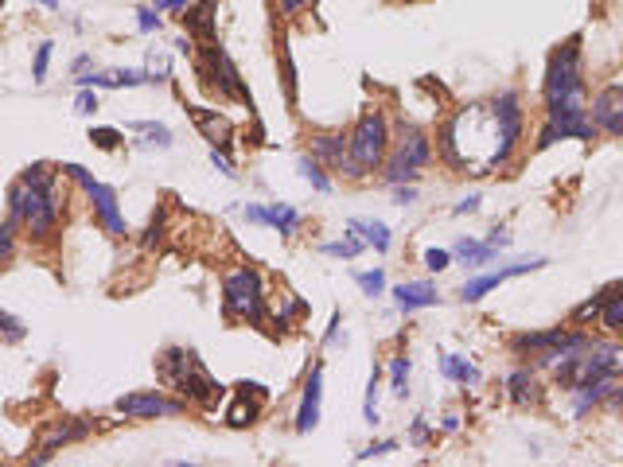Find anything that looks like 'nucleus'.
Returning a JSON list of instances; mask_svg holds the SVG:
<instances>
[{
  "label": "nucleus",
  "mask_w": 623,
  "mask_h": 467,
  "mask_svg": "<svg viewBox=\"0 0 623 467\" xmlns=\"http://www.w3.org/2000/svg\"><path fill=\"white\" fill-rule=\"evenodd\" d=\"M156 366H160V374H164V382H168L176 394H184L187 402H195V405H203V409H211L214 402L222 397V386L211 378V374L203 370V362H199L191 350L184 347H172V350H164L160 358H156Z\"/></svg>",
  "instance_id": "f257e3e1"
},
{
  "label": "nucleus",
  "mask_w": 623,
  "mask_h": 467,
  "mask_svg": "<svg viewBox=\"0 0 623 467\" xmlns=\"http://www.w3.org/2000/svg\"><path fill=\"white\" fill-rule=\"evenodd\" d=\"M585 102V66H580V36L565 39L545 66V110Z\"/></svg>",
  "instance_id": "f03ea898"
},
{
  "label": "nucleus",
  "mask_w": 623,
  "mask_h": 467,
  "mask_svg": "<svg viewBox=\"0 0 623 467\" xmlns=\"http://www.w3.org/2000/svg\"><path fill=\"white\" fill-rule=\"evenodd\" d=\"M386 148H389V129H386V117L378 110L362 113L359 125H355L351 140H347V175H367L374 172L382 160H386Z\"/></svg>",
  "instance_id": "7ed1b4c3"
},
{
  "label": "nucleus",
  "mask_w": 623,
  "mask_h": 467,
  "mask_svg": "<svg viewBox=\"0 0 623 467\" xmlns=\"http://www.w3.org/2000/svg\"><path fill=\"white\" fill-rule=\"evenodd\" d=\"M8 214H12L28 234L47 238V234L55 230V222H59V195H55V187L51 191H36V187H28V183L20 179L12 191H8Z\"/></svg>",
  "instance_id": "20e7f679"
},
{
  "label": "nucleus",
  "mask_w": 623,
  "mask_h": 467,
  "mask_svg": "<svg viewBox=\"0 0 623 467\" xmlns=\"http://www.w3.org/2000/svg\"><path fill=\"white\" fill-rule=\"evenodd\" d=\"M222 312H226V320L242 323L265 320V288L257 269H234L222 277Z\"/></svg>",
  "instance_id": "39448f33"
},
{
  "label": "nucleus",
  "mask_w": 623,
  "mask_h": 467,
  "mask_svg": "<svg viewBox=\"0 0 623 467\" xmlns=\"http://www.w3.org/2000/svg\"><path fill=\"white\" fill-rule=\"evenodd\" d=\"M433 160V148H429V137L417 129V125H402V137H397L394 160L386 168V183H409L417 179V172Z\"/></svg>",
  "instance_id": "423d86ee"
},
{
  "label": "nucleus",
  "mask_w": 623,
  "mask_h": 467,
  "mask_svg": "<svg viewBox=\"0 0 623 467\" xmlns=\"http://www.w3.org/2000/svg\"><path fill=\"white\" fill-rule=\"evenodd\" d=\"M63 172L70 175L74 183H82V187H86L90 203H94L98 222H102V226L110 230L113 238H121V234H125V219H121V206H117V191H113V187H105V183H98L94 175H90L86 168H82V164H63Z\"/></svg>",
  "instance_id": "0eeeda50"
},
{
  "label": "nucleus",
  "mask_w": 623,
  "mask_h": 467,
  "mask_svg": "<svg viewBox=\"0 0 623 467\" xmlns=\"http://www.w3.org/2000/svg\"><path fill=\"white\" fill-rule=\"evenodd\" d=\"M117 409L121 416H132V421H148V416H179L184 413V402H176V397H164L160 389H145V394H125L117 397Z\"/></svg>",
  "instance_id": "6e6552de"
},
{
  "label": "nucleus",
  "mask_w": 623,
  "mask_h": 467,
  "mask_svg": "<svg viewBox=\"0 0 623 467\" xmlns=\"http://www.w3.org/2000/svg\"><path fill=\"white\" fill-rule=\"evenodd\" d=\"M596 137V125L592 117L585 113H565V117H545V129L542 137H538V152H545L550 145H557V140H592Z\"/></svg>",
  "instance_id": "1a4fd4ad"
},
{
  "label": "nucleus",
  "mask_w": 623,
  "mask_h": 467,
  "mask_svg": "<svg viewBox=\"0 0 623 467\" xmlns=\"http://www.w3.org/2000/svg\"><path fill=\"white\" fill-rule=\"evenodd\" d=\"M588 117H592V125L600 132H608V137H623V78L608 82V86L592 98Z\"/></svg>",
  "instance_id": "9d476101"
},
{
  "label": "nucleus",
  "mask_w": 623,
  "mask_h": 467,
  "mask_svg": "<svg viewBox=\"0 0 623 467\" xmlns=\"http://www.w3.org/2000/svg\"><path fill=\"white\" fill-rule=\"evenodd\" d=\"M495 113H498V140H503V164L514 156V148H518L522 140V102L514 90H503V94L495 98Z\"/></svg>",
  "instance_id": "9b49d317"
},
{
  "label": "nucleus",
  "mask_w": 623,
  "mask_h": 467,
  "mask_svg": "<svg viewBox=\"0 0 623 467\" xmlns=\"http://www.w3.org/2000/svg\"><path fill=\"white\" fill-rule=\"evenodd\" d=\"M206 55H211V66H214V78H219V90L226 98H238V102H246L249 110H253V94L246 90L242 74H238V66L230 63V55L222 51L219 43H206Z\"/></svg>",
  "instance_id": "f8f14e48"
},
{
  "label": "nucleus",
  "mask_w": 623,
  "mask_h": 467,
  "mask_svg": "<svg viewBox=\"0 0 623 467\" xmlns=\"http://www.w3.org/2000/svg\"><path fill=\"white\" fill-rule=\"evenodd\" d=\"M545 265V257H534V261H514V265H506V269H498V273H487V277H476V280H468L464 285L460 296L464 300H483L491 288H498L503 280H511V277H522V273H530V269H542Z\"/></svg>",
  "instance_id": "ddd939ff"
},
{
  "label": "nucleus",
  "mask_w": 623,
  "mask_h": 467,
  "mask_svg": "<svg viewBox=\"0 0 623 467\" xmlns=\"http://www.w3.org/2000/svg\"><path fill=\"white\" fill-rule=\"evenodd\" d=\"M320 397H323V370L315 366L312 378L304 382V397L300 409H296V432H312L320 424Z\"/></svg>",
  "instance_id": "4468645a"
},
{
  "label": "nucleus",
  "mask_w": 623,
  "mask_h": 467,
  "mask_svg": "<svg viewBox=\"0 0 623 467\" xmlns=\"http://www.w3.org/2000/svg\"><path fill=\"white\" fill-rule=\"evenodd\" d=\"M191 117H195L199 132L211 140V148H222V152H226V148H230V137H234V129H230L226 117H219L214 110H203V105H191Z\"/></svg>",
  "instance_id": "2eb2a0df"
},
{
  "label": "nucleus",
  "mask_w": 623,
  "mask_h": 467,
  "mask_svg": "<svg viewBox=\"0 0 623 467\" xmlns=\"http://www.w3.org/2000/svg\"><path fill=\"white\" fill-rule=\"evenodd\" d=\"M179 20H184V28L195 31L203 43H214V0H199V4H187Z\"/></svg>",
  "instance_id": "dca6fc26"
},
{
  "label": "nucleus",
  "mask_w": 623,
  "mask_h": 467,
  "mask_svg": "<svg viewBox=\"0 0 623 467\" xmlns=\"http://www.w3.org/2000/svg\"><path fill=\"white\" fill-rule=\"evenodd\" d=\"M253 389H257V382H242V386H238L234 405L226 409V424H230V429H246V424H253V421H257L261 405L249 402V394H253Z\"/></svg>",
  "instance_id": "f3484780"
},
{
  "label": "nucleus",
  "mask_w": 623,
  "mask_h": 467,
  "mask_svg": "<svg viewBox=\"0 0 623 467\" xmlns=\"http://www.w3.org/2000/svg\"><path fill=\"white\" fill-rule=\"evenodd\" d=\"M394 300L402 312H417V308H429L436 304V288L429 280H409V285H397L394 288Z\"/></svg>",
  "instance_id": "a211bd4d"
},
{
  "label": "nucleus",
  "mask_w": 623,
  "mask_h": 467,
  "mask_svg": "<svg viewBox=\"0 0 623 467\" xmlns=\"http://www.w3.org/2000/svg\"><path fill=\"white\" fill-rule=\"evenodd\" d=\"M86 432H90V421H59V424H51V429L43 432L39 452H55L59 444H74V440H82Z\"/></svg>",
  "instance_id": "6ab92c4d"
},
{
  "label": "nucleus",
  "mask_w": 623,
  "mask_h": 467,
  "mask_svg": "<svg viewBox=\"0 0 623 467\" xmlns=\"http://www.w3.org/2000/svg\"><path fill=\"white\" fill-rule=\"evenodd\" d=\"M440 374L452 378V382H464V386H476L479 382V370L468 362V358H460V355H444L440 358Z\"/></svg>",
  "instance_id": "aec40b11"
},
{
  "label": "nucleus",
  "mask_w": 623,
  "mask_h": 467,
  "mask_svg": "<svg viewBox=\"0 0 623 467\" xmlns=\"http://www.w3.org/2000/svg\"><path fill=\"white\" fill-rule=\"evenodd\" d=\"M312 152L320 156V160H328L331 168H343V164H347V145H343V137H315V140H312Z\"/></svg>",
  "instance_id": "412c9836"
},
{
  "label": "nucleus",
  "mask_w": 623,
  "mask_h": 467,
  "mask_svg": "<svg viewBox=\"0 0 623 467\" xmlns=\"http://www.w3.org/2000/svg\"><path fill=\"white\" fill-rule=\"evenodd\" d=\"M600 323L608 331H623V285L608 288V300H604V308H600Z\"/></svg>",
  "instance_id": "4be33fe9"
},
{
  "label": "nucleus",
  "mask_w": 623,
  "mask_h": 467,
  "mask_svg": "<svg viewBox=\"0 0 623 467\" xmlns=\"http://www.w3.org/2000/svg\"><path fill=\"white\" fill-rule=\"evenodd\" d=\"M506 386H511V394H514V402H518V405L538 402V382H534V374H530V370H514Z\"/></svg>",
  "instance_id": "5701e85b"
},
{
  "label": "nucleus",
  "mask_w": 623,
  "mask_h": 467,
  "mask_svg": "<svg viewBox=\"0 0 623 467\" xmlns=\"http://www.w3.org/2000/svg\"><path fill=\"white\" fill-rule=\"evenodd\" d=\"M495 253H498L495 246H479V241H471V238H460V241H456V257H464L468 265H487Z\"/></svg>",
  "instance_id": "b1692460"
},
{
  "label": "nucleus",
  "mask_w": 623,
  "mask_h": 467,
  "mask_svg": "<svg viewBox=\"0 0 623 467\" xmlns=\"http://www.w3.org/2000/svg\"><path fill=\"white\" fill-rule=\"evenodd\" d=\"M351 230H362V234H367V241H370V246H374V249H378V253H386V249H389V230H386V226H382V222H367V219H351Z\"/></svg>",
  "instance_id": "393cba45"
},
{
  "label": "nucleus",
  "mask_w": 623,
  "mask_h": 467,
  "mask_svg": "<svg viewBox=\"0 0 623 467\" xmlns=\"http://www.w3.org/2000/svg\"><path fill=\"white\" fill-rule=\"evenodd\" d=\"M269 226H277L281 234H296V226H300V214H296L288 203H273L269 206Z\"/></svg>",
  "instance_id": "a878e982"
},
{
  "label": "nucleus",
  "mask_w": 623,
  "mask_h": 467,
  "mask_svg": "<svg viewBox=\"0 0 623 467\" xmlns=\"http://www.w3.org/2000/svg\"><path fill=\"white\" fill-rule=\"evenodd\" d=\"M132 132H145V145H160V148H172V132H168V125H152V121H132L129 125Z\"/></svg>",
  "instance_id": "bb28decb"
},
{
  "label": "nucleus",
  "mask_w": 623,
  "mask_h": 467,
  "mask_svg": "<svg viewBox=\"0 0 623 467\" xmlns=\"http://www.w3.org/2000/svg\"><path fill=\"white\" fill-rule=\"evenodd\" d=\"M23 183H28V187H36V191H51L55 187V172L47 168V164H31V168L23 172Z\"/></svg>",
  "instance_id": "cd10ccee"
},
{
  "label": "nucleus",
  "mask_w": 623,
  "mask_h": 467,
  "mask_svg": "<svg viewBox=\"0 0 623 467\" xmlns=\"http://www.w3.org/2000/svg\"><path fill=\"white\" fill-rule=\"evenodd\" d=\"M405 382H409V358L397 355L394 362H389V389H394L397 397H405Z\"/></svg>",
  "instance_id": "c85d7f7f"
},
{
  "label": "nucleus",
  "mask_w": 623,
  "mask_h": 467,
  "mask_svg": "<svg viewBox=\"0 0 623 467\" xmlns=\"http://www.w3.org/2000/svg\"><path fill=\"white\" fill-rule=\"evenodd\" d=\"M355 285L362 288V296H382L386 292V273L374 269V273H355Z\"/></svg>",
  "instance_id": "c756f323"
},
{
  "label": "nucleus",
  "mask_w": 623,
  "mask_h": 467,
  "mask_svg": "<svg viewBox=\"0 0 623 467\" xmlns=\"http://www.w3.org/2000/svg\"><path fill=\"white\" fill-rule=\"evenodd\" d=\"M0 335H4L8 343H23V335H28V327H23V320H16V315L0 312Z\"/></svg>",
  "instance_id": "7c9ffc66"
},
{
  "label": "nucleus",
  "mask_w": 623,
  "mask_h": 467,
  "mask_svg": "<svg viewBox=\"0 0 623 467\" xmlns=\"http://www.w3.org/2000/svg\"><path fill=\"white\" fill-rule=\"evenodd\" d=\"M300 172H304V179H308L315 191H323V195H328V191H331L328 175L320 172V164H315V160H308V156H300Z\"/></svg>",
  "instance_id": "2f4dec72"
},
{
  "label": "nucleus",
  "mask_w": 623,
  "mask_h": 467,
  "mask_svg": "<svg viewBox=\"0 0 623 467\" xmlns=\"http://www.w3.org/2000/svg\"><path fill=\"white\" fill-rule=\"evenodd\" d=\"M16 226H20V222H16L12 214H8V222L0 226V265H4L8 257H12V249H16Z\"/></svg>",
  "instance_id": "473e14b6"
},
{
  "label": "nucleus",
  "mask_w": 623,
  "mask_h": 467,
  "mask_svg": "<svg viewBox=\"0 0 623 467\" xmlns=\"http://www.w3.org/2000/svg\"><path fill=\"white\" fill-rule=\"evenodd\" d=\"M328 257H355L362 249V241L359 238H343V241H328V246H320Z\"/></svg>",
  "instance_id": "72a5a7b5"
},
{
  "label": "nucleus",
  "mask_w": 623,
  "mask_h": 467,
  "mask_svg": "<svg viewBox=\"0 0 623 467\" xmlns=\"http://www.w3.org/2000/svg\"><path fill=\"white\" fill-rule=\"evenodd\" d=\"M90 145H98L102 152H113L121 145V132L117 129H90Z\"/></svg>",
  "instance_id": "f704fd0d"
},
{
  "label": "nucleus",
  "mask_w": 623,
  "mask_h": 467,
  "mask_svg": "<svg viewBox=\"0 0 623 467\" xmlns=\"http://www.w3.org/2000/svg\"><path fill=\"white\" fill-rule=\"evenodd\" d=\"M51 47H55V43H39V47H36V66H31V82H43V78H47V63H51Z\"/></svg>",
  "instance_id": "c9c22d12"
},
{
  "label": "nucleus",
  "mask_w": 623,
  "mask_h": 467,
  "mask_svg": "<svg viewBox=\"0 0 623 467\" xmlns=\"http://www.w3.org/2000/svg\"><path fill=\"white\" fill-rule=\"evenodd\" d=\"M604 300H608V292H600V296L585 300V304L572 312V320H580V323H585V320H596V315H600V308H604Z\"/></svg>",
  "instance_id": "e433bc0d"
},
{
  "label": "nucleus",
  "mask_w": 623,
  "mask_h": 467,
  "mask_svg": "<svg viewBox=\"0 0 623 467\" xmlns=\"http://www.w3.org/2000/svg\"><path fill=\"white\" fill-rule=\"evenodd\" d=\"M452 265V253L448 249H425V269L429 273H440V269H448Z\"/></svg>",
  "instance_id": "4c0bfd02"
},
{
  "label": "nucleus",
  "mask_w": 623,
  "mask_h": 467,
  "mask_svg": "<svg viewBox=\"0 0 623 467\" xmlns=\"http://www.w3.org/2000/svg\"><path fill=\"white\" fill-rule=\"evenodd\" d=\"M74 110H78V113H98V94H94V86H82L78 90V102H74Z\"/></svg>",
  "instance_id": "58836bf2"
},
{
  "label": "nucleus",
  "mask_w": 623,
  "mask_h": 467,
  "mask_svg": "<svg viewBox=\"0 0 623 467\" xmlns=\"http://www.w3.org/2000/svg\"><path fill=\"white\" fill-rule=\"evenodd\" d=\"M137 28L140 31H160V16H156V8H140L137 12Z\"/></svg>",
  "instance_id": "ea45409f"
},
{
  "label": "nucleus",
  "mask_w": 623,
  "mask_h": 467,
  "mask_svg": "<svg viewBox=\"0 0 623 467\" xmlns=\"http://www.w3.org/2000/svg\"><path fill=\"white\" fill-rule=\"evenodd\" d=\"M394 440H382V444H370V448H362L359 452V460H374V456H386V452H394Z\"/></svg>",
  "instance_id": "a19ab883"
},
{
  "label": "nucleus",
  "mask_w": 623,
  "mask_h": 467,
  "mask_svg": "<svg viewBox=\"0 0 623 467\" xmlns=\"http://www.w3.org/2000/svg\"><path fill=\"white\" fill-rule=\"evenodd\" d=\"M211 164H214L222 175H234V164L226 160V152H222V148H211Z\"/></svg>",
  "instance_id": "79ce46f5"
},
{
  "label": "nucleus",
  "mask_w": 623,
  "mask_h": 467,
  "mask_svg": "<svg viewBox=\"0 0 623 467\" xmlns=\"http://www.w3.org/2000/svg\"><path fill=\"white\" fill-rule=\"evenodd\" d=\"M476 211H479V195H468V199H460V203H456L452 214H476Z\"/></svg>",
  "instance_id": "37998d69"
},
{
  "label": "nucleus",
  "mask_w": 623,
  "mask_h": 467,
  "mask_svg": "<svg viewBox=\"0 0 623 467\" xmlns=\"http://www.w3.org/2000/svg\"><path fill=\"white\" fill-rule=\"evenodd\" d=\"M487 246H495V249H506V246H511V234H506V230H491V238H487Z\"/></svg>",
  "instance_id": "c03bdc74"
},
{
  "label": "nucleus",
  "mask_w": 623,
  "mask_h": 467,
  "mask_svg": "<svg viewBox=\"0 0 623 467\" xmlns=\"http://www.w3.org/2000/svg\"><path fill=\"white\" fill-rule=\"evenodd\" d=\"M246 219H249V222H261V226H269V211H261V206H246Z\"/></svg>",
  "instance_id": "a18cd8bd"
},
{
  "label": "nucleus",
  "mask_w": 623,
  "mask_h": 467,
  "mask_svg": "<svg viewBox=\"0 0 623 467\" xmlns=\"http://www.w3.org/2000/svg\"><path fill=\"white\" fill-rule=\"evenodd\" d=\"M304 4H312V0H281V16H293V12H300Z\"/></svg>",
  "instance_id": "49530a36"
},
{
  "label": "nucleus",
  "mask_w": 623,
  "mask_h": 467,
  "mask_svg": "<svg viewBox=\"0 0 623 467\" xmlns=\"http://www.w3.org/2000/svg\"><path fill=\"white\" fill-rule=\"evenodd\" d=\"M160 230H164V222L156 219L152 226H148V234H145V246H152V241H160Z\"/></svg>",
  "instance_id": "de8ad7c7"
},
{
  "label": "nucleus",
  "mask_w": 623,
  "mask_h": 467,
  "mask_svg": "<svg viewBox=\"0 0 623 467\" xmlns=\"http://www.w3.org/2000/svg\"><path fill=\"white\" fill-rule=\"evenodd\" d=\"M413 199H417V191H413V187H402V191H397V206H409Z\"/></svg>",
  "instance_id": "09e8293b"
},
{
  "label": "nucleus",
  "mask_w": 623,
  "mask_h": 467,
  "mask_svg": "<svg viewBox=\"0 0 623 467\" xmlns=\"http://www.w3.org/2000/svg\"><path fill=\"white\" fill-rule=\"evenodd\" d=\"M425 440H429V429H425V424H413V444H425Z\"/></svg>",
  "instance_id": "8fccbe9b"
},
{
  "label": "nucleus",
  "mask_w": 623,
  "mask_h": 467,
  "mask_svg": "<svg viewBox=\"0 0 623 467\" xmlns=\"http://www.w3.org/2000/svg\"><path fill=\"white\" fill-rule=\"evenodd\" d=\"M160 8H187V0H156V12Z\"/></svg>",
  "instance_id": "3c124183"
},
{
  "label": "nucleus",
  "mask_w": 623,
  "mask_h": 467,
  "mask_svg": "<svg viewBox=\"0 0 623 467\" xmlns=\"http://www.w3.org/2000/svg\"><path fill=\"white\" fill-rule=\"evenodd\" d=\"M86 66H90V55H78V58H74V70H78V74L86 70Z\"/></svg>",
  "instance_id": "603ef678"
},
{
  "label": "nucleus",
  "mask_w": 623,
  "mask_h": 467,
  "mask_svg": "<svg viewBox=\"0 0 623 467\" xmlns=\"http://www.w3.org/2000/svg\"><path fill=\"white\" fill-rule=\"evenodd\" d=\"M36 4H43V8H55V0H36Z\"/></svg>",
  "instance_id": "864d4df0"
},
{
  "label": "nucleus",
  "mask_w": 623,
  "mask_h": 467,
  "mask_svg": "<svg viewBox=\"0 0 623 467\" xmlns=\"http://www.w3.org/2000/svg\"><path fill=\"white\" fill-rule=\"evenodd\" d=\"M616 397H619V402H623V389H619V394H616Z\"/></svg>",
  "instance_id": "5fc2aeb1"
},
{
  "label": "nucleus",
  "mask_w": 623,
  "mask_h": 467,
  "mask_svg": "<svg viewBox=\"0 0 623 467\" xmlns=\"http://www.w3.org/2000/svg\"><path fill=\"white\" fill-rule=\"evenodd\" d=\"M0 4H4V0H0Z\"/></svg>",
  "instance_id": "6e6d98bb"
}]
</instances>
